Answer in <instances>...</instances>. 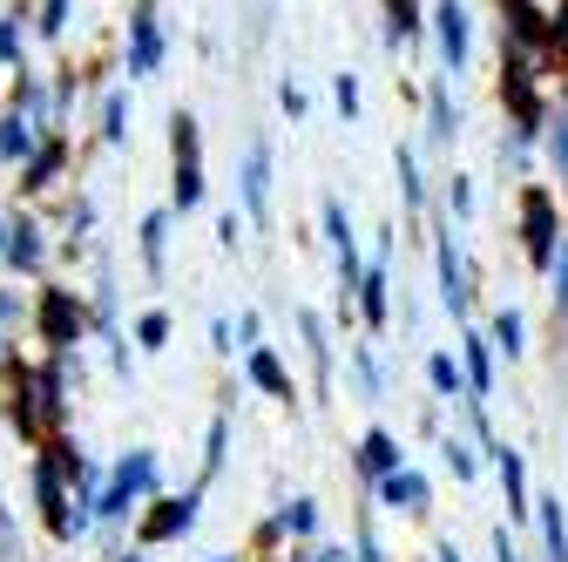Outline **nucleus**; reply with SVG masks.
I'll return each instance as SVG.
<instances>
[{
  "label": "nucleus",
  "instance_id": "f257e3e1",
  "mask_svg": "<svg viewBox=\"0 0 568 562\" xmlns=\"http://www.w3.org/2000/svg\"><path fill=\"white\" fill-rule=\"evenodd\" d=\"M142 495H156V454L150 448H129L115 461V474L95 488V502H89V522H122Z\"/></svg>",
  "mask_w": 568,
  "mask_h": 562
},
{
  "label": "nucleus",
  "instance_id": "f03ea898",
  "mask_svg": "<svg viewBox=\"0 0 568 562\" xmlns=\"http://www.w3.org/2000/svg\"><path fill=\"white\" fill-rule=\"evenodd\" d=\"M501 102L515 116V143L528 150L535 136H541V122H548V109H541V89H535L528 54H515V48H501Z\"/></svg>",
  "mask_w": 568,
  "mask_h": 562
},
{
  "label": "nucleus",
  "instance_id": "7ed1b4c3",
  "mask_svg": "<svg viewBox=\"0 0 568 562\" xmlns=\"http://www.w3.org/2000/svg\"><path fill=\"white\" fill-rule=\"evenodd\" d=\"M555 244H561V210H555V197H548L541 183H528V190H521V251H528V264L548 271Z\"/></svg>",
  "mask_w": 568,
  "mask_h": 562
},
{
  "label": "nucleus",
  "instance_id": "20e7f679",
  "mask_svg": "<svg viewBox=\"0 0 568 562\" xmlns=\"http://www.w3.org/2000/svg\"><path fill=\"white\" fill-rule=\"evenodd\" d=\"M426 28H434V48H440V68L447 76H460L467 54H474V21L460 0H434V14H426Z\"/></svg>",
  "mask_w": 568,
  "mask_h": 562
},
{
  "label": "nucleus",
  "instance_id": "39448f33",
  "mask_svg": "<svg viewBox=\"0 0 568 562\" xmlns=\"http://www.w3.org/2000/svg\"><path fill=\"white\" fill-rule=\"evenodd\" d=\"M82 319H89L82 299H75V292H61V285H48L41 305H34V325H41V339L54 345V353H68V345L82 339Z\"/></svg>",
  "mask_w": 568,
  "mask_h": 562
},
{
  "label": "nucleus",
  "instance_id": "423d86ee",
  "mask_svg": "<svg viewBox=\"0 0 568 562\" xmlns=\"http://www.w3.org/2000/svg\"><path fill=\"white\" fill-rule=\"evenodd\" d=\"M196 509H203L196 488H190V495H163V502H150V515H142V542H150V549L183 542V535L196 529Z\"/></svg>",
  "mask_w": 568,
  "mask_h": 562
},
{
  "label": "nucleus",
  "instance_id": "0eeeda50",
  "mask_svg": "<svg viewBox=\"0 0 568 562\" xmlns=\"http://www.w3.org/2000/svg\"><path fill=\"white\" fill-rule=\"evenodd\" d=\"M163 68V21H156V0H135L129 14V76H156Z\"/></svg>",
  "mask_w": 568,
  "mask_h": 562
},
{
  "label": "nucleus",
  "instance_id": "6e6552de",
  "mask_svg": "<svg viewBox=\"0 0 568 562\" xmlns=\"http://www.w3.org/2000/svg\"><path fill=\"white\" fill-rule=\"evenodd\" d=\"M373 488H379V502L399 509V515H426V509H434V481H426L419 468H393V474H379Z\"/></svg>",
  "mask_w": 568,
  "mask_h": 562
},
{
  "label": "nucleus",
  "instance_id": "1a4fd4ad",
  "mask_svg": "<svg viewBox=\"0 0 568 562\" xmlns=\"http://www.w3.org/2000/svg\"><path fill=\"white\" fill-rule=\"evenodd\" d=\"M434 264H440V305H447V312H467V305H474V285H467V264H460L447 224L434 231Z\"/></svg>",
  "mask_w": 568,
  "mask_h": 562
},
{
  "label": "nucleus",
  "instance_id": "9d476101",
  "mask_svg": "<svg viewBox=\"0 0 568 562\" xmlns=\"http://www.w3.org/2000/svg\"><path fill=\"white\" fill-rule=\"evenodd\" d=\"M325 238H332V251H338V292H352V285H359V238H352V218H345L338 197L325 203Z\"/></svg>",
  "mask_w": 568,
  "mask_h": 562
},
{
  "label": "nucleus",
  "instance_id": "9b49d317",
  "mask_svg": "<svg viewBox=\"0 0 568 562\" xmlns=\"http://www.w3.org/2000/svg\"><path fill=\"white\" fill-rule=\"evenodd\" d=\"M244 210H251V224H271V143L264 136L244 157Z\"/></svg>",
  "mask_w": 568,
  "mask_h": 562
},
{
  "label": "nucleus",
  "instance_id": "f8f14e48",
  "mask_svg": "<svg viewBox=\"0 0 568 562\" xmlns=\"http://www.w3.org/2000/svg\"><path fill=\"white\" fill-rule=\"evenodd\" d=\"M352 292H359V319L379 332V325L393 319V299H386V251H379L373 264H359V285H352Z\"/></svg>",
  "mask_w": 568,
  "mask_h": 562
},
{
  "label": "nucleus",
  "instance_id": "ddd939ff",
  "mask_svg": "<svg viewBox=\"0 0 568 562\" xmlns=\"http://www.w3.org/2000/svg\"><path fill=\"white\" fill-rule=\"evenodd\" d=\"M61 170H68V143H61V136H41L34 157L21 163V190H54Z\"/></svg>",
  "mask_w": 568,
  "mask_h": 562
},
{
  "label": "nucleus",
  "instance_id": "4468645a",
  "mask_svg": "<svg viewBox=\"0 0 568 562\" xmlns=\"http://www.w3.org/2000/svg\"><path fill=\"white\" fill-rule=\"evenodd\" d=\"M34 143H41V129H34L21 109L0 116V163H28V157H34Z\"/></svg>",
  "mask_w": 568,
  "mask_h": 562
},
{
  "label": "nucleus",
  "instance_id": "2eb2a0df",
  "mask_svg": "<svg viewBox=\"0 0 568 562\" xmlns=\"http://www.w3.org/2000/svg\"><path fill=\"white\" fill-rule=\"evenodd\" d=\"M494 474H501V488H508V515H528V468H521V448H494Z\"/></svg>",
  "mask_w": 568,
  "mask_h": 562
},
{
  "label": "nucleus",
  "instance_id": "dca6fc26",
  "mask_svg": "<svg viewBox=\"0 0 568 562\" xmlns=\"http://www.w3.org/2000/svg\"><path fill=\"white\" fill-rule=\"evenodd\" d=\"M0 258H8V264H21V271H41V258H48V244H41V224H14L8 238H0Z\"/></svg>",
  "mask_w": 568,
  "mask_h": 562
},
{
  "label": "nucleus",
  "instance_id": "f3484780",
  "mask_svg": "<svg viewBox=\"0 0 568 562\" xmlns=\"http://www.w3.org/2000/svg\"><path fill=\"white\" fill-rule=\"evenodd\" d=\"M528 515H541V549H548V562H568V522H561V495H541V502H528Z\"/></svg>",
  "mask_w": 568,
  "mask_h": 562
},
{
  "label": "nucleus",
  "instance_id": "a211bd4d",
  "mask_svg": "<svg viewBox=\"0 0 568 562\" xmlns=\"http://www.w3.org/2000/svg\"><path fill=\"white\" fill-rule=\"evenodd\" d=\"M163 264H170V210H150L142 218V271L163 278Z\"/></svg>",
  "mask_w": 568,
  "mask_h": 562
},
{
  "label": "nucleus",
  "instance_id": "6ab92c4d",
  "mask_svg": "<svg viewBox=\"0 0 568 562\" xmlns=\"http://www.w3.org/2000/svg\"><path fill=\"white\" fill-rule=\"evenodd\" d=\"M460 380H467V393H474V400H487V393H494V345H487L480 332H467V367H460Z\"/></svg>",
  "mask_w": 568,
  "mask_h": 562
},
{
  "label": "nucleus",
  "instance_id": "aec40b11",
  "mask_svg": "<svg viewBox=\"0 0 568 562\" xmlns=\"http://www.w3.org/2000/svg\"><path fill=\"white\" fill-rule=\"evenodd\" d=\"M359 468L379 481V474H393V468H406V454H399V441L386 434V428H373L366 441H359Z\"/></svg>",
  "mask_w": 568,
  "mask_h": 562
},
{
  "label": "nucleus",
  "instance_id": "412c9836",
  "mask_svg": "<svg viewBox=\"0 0 568 562\" xmlns=\"http://www.w3.org/2000/svg\"><path fill=\"white\" fill-rule=\"evenodd\" d=\"M419 28H426V8H419V0H386V48L419 41Z\"/></svg>",
  "mask_w": 568,
  "mask_h": 562
},
{
  "label": "nucleus",
  "instance_id": "4be33fe9",
  "mask_svg": "<svg viewBox=\"0 0 568 562\" xmlns=\"http://www.w3.org/2000/svg\"><path fill=\"white\" fill-rule=\"evenodd\" d=\"M426 122H434V129H426L434 143H454V136H460V116H454V96H447V82H434V89H426Z\"/></svg>",
  "mask_w": 568,
  "mask_h": 562
},
{
  "label": "nucleus",
  "instance_id": "5701e85b",
  "mask_svg": "<svg viewBox=\"0 0 568 562\" xmlns=\"http://www.w3.org/2000/svg\"><path fill=\"white\" fill-rule=\"evenodd\" d=\"M251 380H257L264 393H277V400H292V373H284V360L264 353V345H251Z\"/></svg>",
  "mask_w": 568,
  "mask_h": 562
},
{
  "label": "nucleus",
  "instance_id": "b1692460",
  "mask_svg": "<svg viewBox=\"0 0 568 562\" xmlns=\"http://www.w3.org/2000/svg\"><path fill=\"white\" fill-rule=\"evenodd\" d=\"M298 325H305V345H312V373H318V393H332V339H325L318 312H305Z\"/></svg>",
  "mask_w": 568,
  "mask_h": 562
},
{
  "label": "nucleus",
  "instance_id": "393cba45",
  "mask_svg": "<svg viewBox=\"0 0 568 562\" xmlns=\"http://www.w3.org/2000/svg\"><path fill=\"white\" fill-rule=\"evenodd\" d=\"M203 190H210V183H203V157L176 163V190H170V203H176V210H196V203H203Z\"/></svg>",
  "mask_w": 568,
  "mask_h": 562
},
{
  "label": "nucleus",
  "instance_id": "a878e982",
  "mask_svg": "<svg viewBox=\"0 0 568 562\" xmlns=\"http://www.w3.org/2000/svg\"><path fill=\"white\" fill-rule=\"evenodd\" d=\"M21 48H28V8H8L0 14V68L21 61Z\"/></svg>",
  "mask_w": 568,
  "mask_h": 562
},
{
  "label": "nucleus",
  "instance_id": "bb28decb",
  "mask_svg": "<svg viewBox=\"0 0 568 562\" xmlns=\"http://www.w3.org/2000/svg\"><path fill=\"white\" fill-rule=\"evenodd\" d=\"M494 353H508V360H521V312L515 305H501V312H494Z\"/></svg>",
  "mask_w": 568,
  "mask_h": 562
},
{
  "label": "nucleus",
  "instance_id": "cd10ccee",
  "mask_svg": "<svg viewBox=\"0 0 568 562\" xmlns=\"http://www.w3.org/2000/svg\"><path fill=\"white\" fill-rule=\"evenodd\" d=\"M102 143H129V96H102Z\"/></svg>",
  "mask_w": 568,
  "mask_h": 562
},
{
  "label": "nucleus",
  "instance_id": "c85d7f7f",
  "mask_svg": "<svg viewBox=\"0 0 568 562\" xmlns=\"http://www.w3.org/2000/svg\"><path fill=\"white\" fill-rule=\"evenodd\" d=\"M426 380H434V393H467V380H460V367H454V353H434V360H426Z\"/></svg>",
  "mask_w": 568,
  "mask_h": 562
},
{
  "label": "nucleus",
  "instance_id": "c756f323",
  "mask_svg": "<svg viewBox=\"0 0 568 562\" xmlns=\"http://www.w3.org/2000/svg\"><path fill=\"white\" fill-rule=\"evenodd\" d=\"M548 278H555V325H568V238L555 244V258H548Z\"/></svg>",
  "mask_w": 568,
  "mask_h": 562
},
{
  "label": "nucleus",
  "instance_id": "7c9ffc66",
  "mask_svg": "<svg viewBox=\"0 0 568 562\" xmlns=\"http://www.w3.org/2000/svg\"><path fill=\"white\" fill-rule=\"evenodd\" d=\"M68 14H75V0H41V14H28V21L54 41V34H68Z\"/></svg>",
  "mask_w": 568,
  "mask_h": 562
},
{
  "label": "nucleus",
  "instance_id": "2f4dec72",
  "mask_svg": "<svg viewBox=\"0 0 568 562\" xmlns=\"http://www.w3.org/2000/svg\"><path fill=\"white\" fill-rule=\"evenodd\" d=\"M541 129H548V163L568 177V102H561V116H555V122H541Z\"/></svg>",
  "mask_w": 568,
  "mask_h": 562
},
{
  "label": "nucleus",
  "instance_id": "473e14b6",
  "mask_svg": "<svg viewBox=\"0 0 568 562\" xmlns=\"http://www.w3.org/2000/svg\"><path fill=\"white\" fill-rule=\"evenodd\" d=\"M277 529H292V535H312V529H318V502H292V509L277 515Z\"/></svg>",
  "mask_w": 568,
  "mask_h": 562
},
{
  "label": "nucleus",
  "instance_id": "72a5a7b5",
  "mask_svg": "<svg viewBox=\"0 0 568 562\" xmlns=\"http://www.w3.org/2000/svg\"><path fill=\"white\" fill-rule=\"evenodd\" d=\"M135 339H142V345L156 353V345L170 339V312H142V319H135Z\"/></svg>",
  "mask_w": 568,
  "mask_h": 562
},
{
  "label": "nucleus",
  "instance_id": "f704fd0d",
  "mask_svg": "<svg viewBox=\"0 0 568 562\" xmlns=\"http://www.w3.org/2000/svg\"><path fill=\"white\" fill-rule=\"evenodd\" d=\"M393 163H399V183H406V203L419 210V203H426V190H419V163H413V150H399Z\"/></svg>",
  "mask_w": 568,
  "mask_h": 562
},
{
  "label": "nucleus",
  "instance_id": "c9c22d12",
  "mask_svg": "<svg viewBox=\"0 0 568 562\" xmlns=\"http://www.w3.org/2000/svg\"><path fill=\"white\" fill-rule=\"evenodd\" d=\"M440 454H447V468H454V481H474V474H480V461H474V448H460V441H447Z\"/></svg>",
  "mask_w": 568,
  "mask_h": 562
},
{
  "label": "nucleus",
  "instance_id": "e433bc0d",
  "mask_svg": "<svg viewBox=\"0 0 568 562\" xmlns=\"http://www.w3.org/2000/svg\"><path fill=\"white\" fill-rule=\"evenodd\" d=\"M332 102H338V116L352 122V116H359V82H352V76H338V82H332Z\"/></svg>",
  "mask_w": 568,
  "mask_h": 562
},
{
  "label": "nucleus",
  "instance_id": "4c0bfd02",
  "mask_svg": "<svg viewBox=\"0 0 568 562\" xmlns=\"http://www.w3.org/2000/svg\"><path fill=\"white\" fill-rule=\"evenodd\" d=\"M541 48H568V0L548 14V28H541Z\"/></svg>",
  "mask_w": 568,
  "mask_h": 562
},
{
  "label": "nucleus",
  "instance_id": "58836bf2",
  "mask_svg": "<svg viewBox=\"0 0 568 562\" xmlns=\"http://www.w3.org/2000/svg\"><path fill=\"white\" fill-rule=\"evenodd\" d=\"M352 367H359V387H366V393L379 400V360H373V353H366V345H359V353H352Z\"/></svg>",
  "mask_w": 568,
  "mask_h": 562
},
{
  "label": "nucleus",
  "instance_id": "ea45409f",
  "mask_svg": "<svg viewBox=\"0 0 568 562\" xmlns=\"http://www.w3.org/2000/svg\"><path fill=\"white\" fill-rule=\"evenodd\" d=\"M447 197H454V218H467V210H474V190H467V177H454V190H447Z\"/></svg>",
  "mask_w": 568,
  "mask_h": 562
},
{
  "label": "nucleus",
  "instance_id": "a19ab883",
  "mask_svg": "<svg viewBox=\"0 0 568 562\" xmlns=\"http://www.w3.org/2000/svg\"><path fill=\"white\" fill-rule=\"evenodd\" d=\"M359 562H386V555H379V535H373V522L359 529Z\"/></svg>",
  "mask_w": 568,
  "mask_h": 562
},
{
  "label": "nucleus",
  "instance_id": "79ce46f5",
  "mask_svg": "<svg viewBox=\"0 0 568 562\" xmlns=\"http://www.w3.org/2000/svg\"><path fill=\"white\" fill-rule=\"evenodd\" d=\"M494 555H501V562H521V549H515V535H508V529H494Z\"/></svg>",
  "mask_w": 568,
  "mask_h": 562
},
{
  "label": "nucleus",
  "instance_id": "37998d69",
  "mask_svg": "<svg viewBox=\"0 0 568 562\" xmlns=\"http://www.w3.org/2000/svg\"><path fill=\"white\" fill-rule=\"evenodd\" d=\"M14 312H21V305H14L8 292H0V325H14Z\"/></svg>",
  "mask_w": 568,
  "mask_h": 562
},
{
  "label": "nucleus",
  "instance_id": "c03bdc74",
  "mask_svg": "<svg viewBox=\"0 0 568 562\" xmlns=\"http://www.w3.org/2000/svg\"><path fill=\"white\" fill-rule=\"evenodd\" d=\"M434 562H460V549H454V542H440V549H434Z\"/></svg>",
  "mask_w": 568,
  "mask_h": 562
},
{
  "label": "nucleus",
  "instance_id": "a18cd8bd",
  "mask_svg": "<svg viewBox=\"0 0 568 562\" xmlns=\"http://www.w3.org/2000/svg\"><path fill=\"white\" fill-rule=\"evenodd\" d=\"M305 562H345V549H318V555H305Z\"/></svg>",
  "mask_w": 568,
  "mask_h": 562
},
{
  "label": "nucleus",
  "instance_id": "49530a36",
  "mask_svg": "<svg viewBox=\"0 0 568 562\" xmlns=\"http://www.w3.org/2000/svg\"><path fill=\"white\" fill-rule=\"evenodd\" d=\"M210 562H237V555H210Z\"/></svg>",
  "mask_w": 568,
  "mask_h": 562
},
{
  "label": "nucleus",
  "instance_id": "de8ad7c7",
  "mask_svg": "<svg viewBox=\"0 0 568 562\" xmlns=\"http://www.w3.org/2000/svg\"><path fill=\"white\" fill-rule=\"evenodd\" d=\"M115 562H142V555H115Z\"/></svg>",
  "mask_w": 568,
  "mask_h": 562
},
{
  "label": "nucleus",
  "instance_id": "09e8293b",
  "mask_svg": "<svg viewBox=\"0 0 568 562\" xmlns=\"http://www.w3.org/2000/svg\"><path fill=\"white\" fill-rule=\"evenodd\" d=\"M0 367H8V353H0Z\"/></svg>",
  "mask_w": 568,
  "mask_h": 562
},
{
  "label": "nucleus",
  "instance_id": "8fccbe9b",
  "mask_svg": "<svg viewBox=\"0 0 568 562\" xmlns=\"http://www.w3.org/2000/svg\"><path fill=\"white\" fill-rule=\"evenodd\" d=\"M0 238H8V224H0Z\"/></svg>",
  "mask_w": 568,
  "mask_h": 562
}]
</instances>
